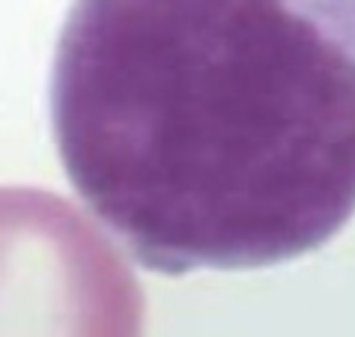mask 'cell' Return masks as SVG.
<instances>
[{"label":"cell","instance_id":"cell-1","mask_svg":"<svg viewBox=\"0 0 355 337\" xmlns=\"http://www.w3.org/2000/svg\"><path fill=\"white\" fill-rule=\"evenodd\" d=\"M66 176L146 269L245 272L355 215V0H72Z\"/></svg>","mask_w":355,"mask_h":337},{"label":"cell","instance_id":"cell-2","mask_svg":"<svg viewBox=\"0 0 355 337\" xmlns=\"http://www.w3.org/2000/svg\"><path fill=\"white\" fill-rule=\"evenodd\" d=\"M144 293L75 203L0 188V337H141Z\"/></svg>","mask_w":355,"mask_h":337}]
</instances>
